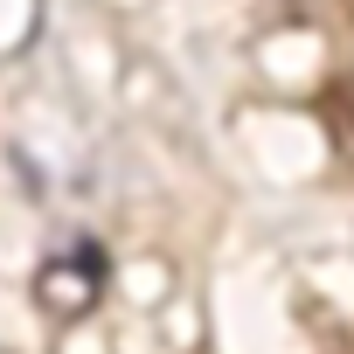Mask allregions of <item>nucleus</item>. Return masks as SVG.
Here are the masks:
<instances>
[{
  "label": "nucleus",
  "instance_id": "nucleus-1",
  "mask_svg": "<svg viewBox=\"0 0 354 354\" xmlns=\"http://www.w3.org/2000/svg\"><path fill=\"white\" fill-rule=\"evenodd\" d=\"M97 292H104V250H97V243H77L70 257L42 264V278H35V299H42L56 319L91 313V299H97Z\"/></svg>",
  "mask_w": 354,
  "mask_h": 354
},
{
  "label": "nucleus",
  "instance_id": "nucleus-2",
  "mask_svg": "<svg viewBox=\"0 0 354 354\" xmlns=\"http://www.w3.org/2000/svg\"><path fill=\"white\" fill-rule=\"evenodd\" d=\"M340 97H347V111H354V77H347V84H340Z\"/></svg>",
  "mask_w": 354,
  "mask_h": 354
}]
</instances>
